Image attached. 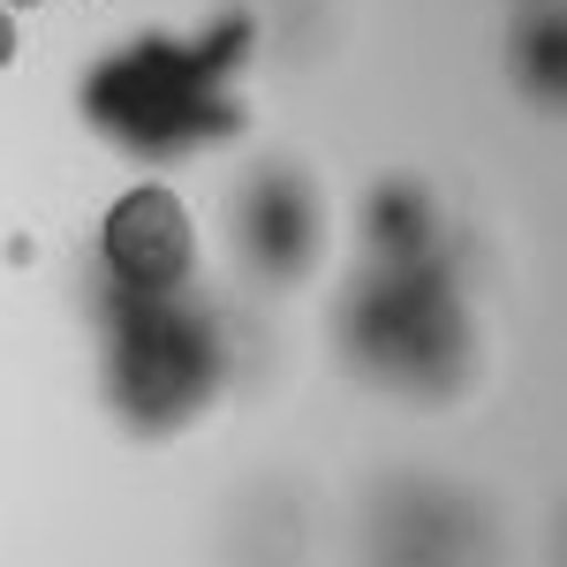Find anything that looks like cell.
<instances>
[{"instance_id":"277c9868","label":"cell","mask_w":567,"mask_h":567,"mask_svg":"<svg viewBox=\"0 0 567 567\" xmlns=\"http://www.w3.org/2000/svg\"><path fill=\"white\" fill-rule=\"evenodd\" d=\"M99 265L114 296H182L197 288V219L175 182H130L99 219Z\"/></svg>"},{"instance_id":"ba28073f","label":"cell","mask_w":567,"mask_h":567,"mask_svg":"<svg viewBox=\"0 0 567 567\" xmlns=\"http://www.w3.org/2000/svg\"><path fill=\"white\" fill-rule=\"evenodd\" d=\"M529 84L545 91V99H553V91H560V16H553V8H537V16H529Z\"/></svg>"},{"instance_id":"5b68a950","label":"cell","mask_w":567,"mask_h":567,"mask_svg":"<svg viewBox=\"0 0 567 567\" xmlns=\"http://www.w3.org/2000/svg\"><path fill=\"white\" fill-rule=\"evenodd\" d=\"M235 243L265 288H296L326 258V197L296 167H258L235 197Z\"/></svg>"},{"instance_id":"8992f818","label":"cell","mask_w":567,"mask_h":567,"mask_svg":"<svg viewBox=\"0 0 567 567\" xmlns=\"http://www.w3.org/2000/svg\"><path fill=\"white\" fill-rule=\"evenodd\" d=\"M363 250H371V265H432L439 258V205L424 197V182L393 175L363 197Z\"/></svg>"},{"instance_id":"52a82bcc","label":"cell","mask_w":567,"mask_h":567,"mask_svg":"<svg viewBox=\"0 0 567 567\" xmlns=\"http://www.w3.org/2000/svg\"><path fill=\"white\" fill-rule=\"evenodd\" d=\"M386 567H462L470 560V515L454 499H401L379 529Z\"/></svg>"},{"instance_id":"7a4b0ae2","label":"cell","mask_w":567,"mask_h":567,"mask_svg":"<svg viewBox=\"0 0 567 567\" xmlns=\"http://www.w3.org/2000/svg\"><path fill=\"white\" fill-rule=\"evenodd\" d=\"M99 326H106V401L136 432H182L197 424L227 386V333L182 296H114L99 288Z\"/></svg>"},{"instance_id":"3957f363","label":"cell","mask_w":567,"mask_h":567,"mask_svg":"<svg viewBox=\"0 0 567 567\" xmlns=\"http://www.w3.org/2000/svg\"><path fill=\"white\" fill-rule=\"evenodd\" d=\"M349 355L363 371H379L386 386L409 393H446L470 363V326H462V296L446 258L432 265H363L341 310Z\"/></svg>"},{"instance_id":"6da1fadb","label":"cell","mask_w":567,"mask_h":567,"mask_svg":"<svg viewBox=\"0 0 567 567\" xmlns=\"http://www.w3.org/2000/svg\"><path fill=\"white\" fill-rule=\"evenodd\" d=\"M258 23L227 16L205 31H144L84 76V122L136 167H182L243 130V69Z\"/></svg>"}]
</instances>
